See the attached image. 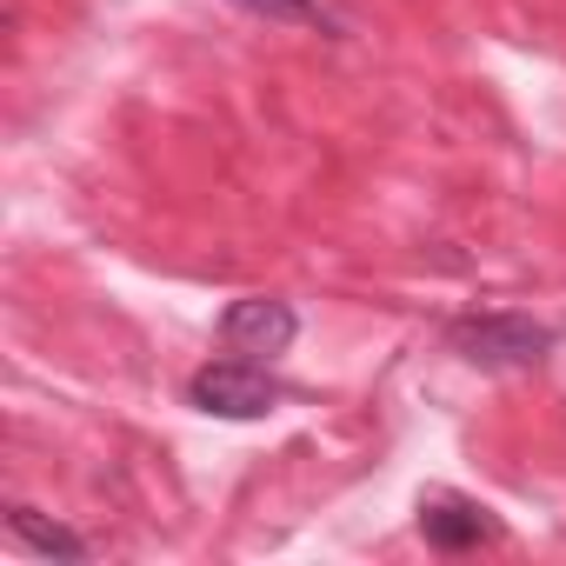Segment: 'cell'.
Returning a JSON list of instances; mask_svg holds the SVG:
<instances>
[{
  "label": "cell",
  "instance_id": "1",
  "mask_svg": "<svg viewBox=\"0 0 566 566\" xmlns=\"http://www.w3.org/2000/svg\"><path fill=\"white\" fill-rule=\"evenodd\" d=\"M447 347L480 367V374H513V367H539L553 347V327L526 321V314H467L447 327Z\"/></svg>",
  "mask_w": 566,
  "mask_h": 566
},
{
  "label": "cell",
  "instance_id": "2",
  "mask_svg": "<svg viewBox=\"0 0 566 566\" xmlns=\"http://www.w3.org/2000/svg\"><path fill=\"white\" fill-rule=\"evenodd\" d=\"M187 407H200L213 420H260V413L280 407V380L260 360H247V354L240 360H213V367H200L187 380Z\"/></svg>",
  "mask_w": 566,
  "mask_h": 566
},
{
  "label": "cell",
  "instance_id": "3",
  "mask_svg": "<svg viewBox=\"0 0 566 566\" xmlns=\"http://www.w3.org/2000/svg\"><path fill=\"white\" fill-rule=\"evenodd\" d=\"M220 340L233 347V354H247V360H273V354H287L294 340H301V314L287 307V301H266V294H253V301H233L227 314H220Z\"/></svg>",
  "mask_w": 566,
  "mask_h": 566
},
{
  "label": "cell",
  "instance_id": "4",
  "mask_svg": "<svg viewBox=\"0 0 566 566\" xmlns=\"http://www.w3.org/2000/svg\"><path fill=\"white\" fill-rule=\"evenodd\" d=\"M420 533H427V546H440V553H467V546L493 539V520H486L473 500L440 493V500H427V506H420Z\"/></svg>",
  "mask_w": 566,
  "mask_h": 566
},
{
  "label": "cell",
  "instance_id": "5",
  "mask_svg": "<svg viewBox=\"0 0 566 566\" xmlns=\"http://www.w3.org/2000/svg\"><path fill=\"white\" fill-rule=\"evenodd\" d=\"M8 526H14V539H28V546H34V553H48V559H87V553H94L74 526L41 520L34 506H14V513H8Z\"/></svg>",
  "mask_w": 566,
  "mask_h": 566
},
{
  "label": "cell",
  "instance_id": "6",
  "mask_svg": "<svg viewBox=\"0 0 566 566\" xmlns=\"http://www.w3.org/2000/svg\"><path fill=\"white\" fill-rule=\"evenodd\" d=\"M247 14L260 21H280V28H314V34H340V21L321 8V0H240Z\"/></svg>",
  "mask_w": 566,
  "mask_h": 566
}]
</instances>
